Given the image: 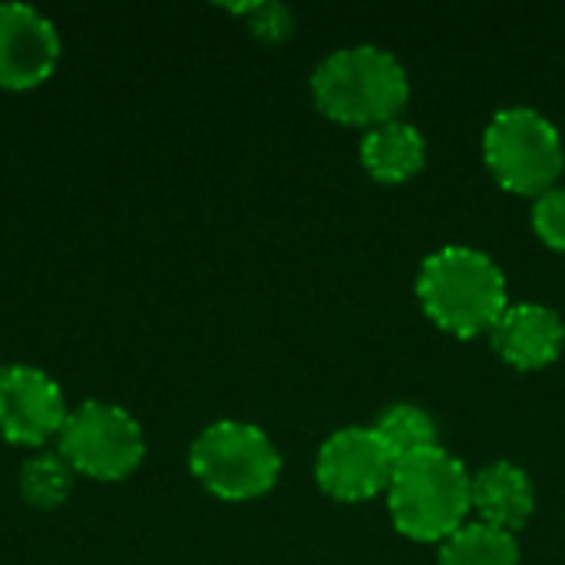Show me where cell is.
I'll use <instances>...</instances> for the list:
<instances>
[{"label":"cell","mask_w":565,"mask_h":565,"mask_svg":"<svg viewBox=\"0 0 565 565\" xmlns=\"http://www.w3.org/2000/svg\"><path fill=\"white\" fill-rule=\"evenodd\" d=\"M315 106L344 126H384L411 99V79L401 60L381 46L358 43L334 50L311 73Z\"/></svg>","instance_id":"6da1fadb"},{"label":"cell","mask_w":565,"mask_h":565,"mask_svg":"<svg viewBox=\"0 0 565 565\" xmlns=\"http://www.w3.org/2000/svg\"><path fill=\"white\" fill-rule=\"evenodd\" d=\"M417 298L427 318L457 338L493 331L510 308L507 278L497 262L467 245H447L420 265Z\"/></svg>","instance_id":"7a4b0ae2"},{"label":"cell","mask_w":565,"mask_h":565,"mask_svg":"<svg viewBox=\"0 0 565 565\" xmlns=\"http://www.w3.org/2000/svg\"><path fill=\"white\" fill-rule=\"evenodd\" d=\"M470 487L473 477L444 447L397 460L387 483V507L397 533L417 543L450 540L473 510Z\"/></svg>","instance_id":"3957f363"},{"label":"cell","mask_w":565,"mask_h":565,"mask_svg":"<svg viewBox=\"0 0 565 565\" xmlns=\"http://www.w3.org/2000/svg\"><path fill=\"white\" fill-rule=\"evenodd\" d=\"M189 470L212 497L242 503L265 497L278 483L281 454L255 424L215 420L192 440Z\"/></svg>","instance_id":"277c9868"},{"label":"cell","mask_w":565,"mask_h":565,"mask_svg":"<svg viewBox=\"0 0 565 565\" xmlns=\"http://www.w3.org/2000/svg\"><path fill=\"white\" fill-rule=\"evenodd\" d=\"M483 159L490 175L516 195H543L556 189L565 169L559 129L536 109H500L483 132Z\"/></svg>","instance_id":"5b68a950"},{"label":"cell","mask_w":565,"mask_h":565,"mask_svg":"<svg viewBox=\"0 0 565 565\" xmlns=\"http://www.w3.org/2000/svg\"><path fill=\"white\" fill-rule=\"evenodd\" d=\"M56 450L79 477L116 483L139 470L146 437L129 411L106 401H83L70 411L56 437Z\"/></svg>","instance_id":"8992f818"},{"label":"cell","mask_w":565,"mask_h":565,"mask_svg":"<svg viewBox=\"0 0 565 565\" xmlns=\"http://www.w3.org/2000/svg\"><path fill=\"white\" fill-rule=\"evenodd\" d=\"M394 460L374 427H344L331 434L315 463L318 487L338 503H364L387 490Z\"/></svg>","instance_id":"52a82bcc"},{"label":"cell","mask_w":565,"mask_h":565,"mask_svg":"<svg viewBox=\"0 0 565 565\" xmlns=\"http://www.w3.org/2000/svg\"><path fill=\"white\" fill-rule=\"evenodd\" d=\"M70 411L60 384L33 364L0 367V434L20 447H43L60 437Z\"/></svg>","instance_id":"ba28073f"},{"label":"cell","mask_w":565,"mask_h":565,"mask_svg":"<svg viewBox=\"0 0 565 565\" xmlns=\"http://www.w3.org/2000/svg\"><path fill=\"white\" fill-rule=\"evenodd\" d=\"M63 43L46 13L30 3H0V89H33L60 63Z\"/></svg>","instance_id":"9c48e42d"},{"label":"cell","mask_w":565,"mask_h":565,"mask_svg":"<svg viewBox=\"0 0 565 565\" xmlns=\"http://www.w3.org/2000/svg\"><path fill=\"white\" fill-rule=\"evenodd\" d=\"M493 351L516 371L550 367L565 344L563 318L546 305H510L490 331Z\"/></svg>","instance_id":"30bf717a"},{"label":"cell","mask_w":565,"mask_h":565,"mask_svg":"<svg viewBox=\"0 0 565 565\" xmlns=\"http://www.w3.org/2000/svg\"><path fill=\"white\" fill-rule=\"evenodd\" d=\"M470 507L477 510L483 526H493V530H503L513 536L516 530H523L530 523V516L536 510L533 480L516 463H507V460L490 463L473 477Z\"/></svg>","instance_id":"8fae6325"},{"label":"cell","mask_w":565,"mask_h":565,"mask_svg":"<svg viewBox=\"0 0 565 565\" xmlns=\"http://www.w3.org/2000/svg\"><path fill=\"white\" fill-rule=\"evenodd\" d=\"M427 159V142L417 126L391 119L384 126H374L361 139V162L377 182H407L420 172Z\"/></svg>","instance_id":"7c38bea8"},{"label":"cell","mask_w":565,"mask_h":565,"mask_svg":"<svg viewBox=\"0 0 565 565\" xmlns=\"http://www.w3.org/2000/svg\"><path fill=\"white\" fill-rule=\"evenodd\" d=\"M374 434L381 437V444L387 447L391 460H407L414 454H424V450H434L440 447V434H437V420L417 407V404H391L377 424H374Z\"/></svg>","instance_id":"4fadbf2b"},{"label":"cell","mask_w":565,"mask_h":565,"mask_svg":"<svg viewBox=\"0 0 565 565\" xmlns=\"http://www.w3.org/2000/svg\"><path fill=\"white\" fill-rule=\"evenodd\" d=\"M437 565H520V546L503 530L470 523L444 540Z\"/></svg>","instance_id":"5bb4252c"},{"label":"cell","mask_w":565,"mask_h":565,"mask_svg":"<svg viewBox=\"0 0 565 565\" xmlns=\"http://www.w3.org/2000/svg\"><path fill=\"white\" fill-rule=\"evenodd\" d=\"M76 483V470L60 457V450H40L23 460L17 473L20 497L36 510H56L70 500Z\"/></svg>","instance_id":"9a60e30c"},{"label":"cell","mask_w":565,"mask_h":565,"mask_svg":"<svg viewBox=\"0 0 565 565\" xmlns=\"http://www.w3.org/2000/svg\"><path fill=\"white\" fill-rule=\"evenodd\" d=\"M225 10L232 13H242L248 20V30L265 40V43H281L291 36L295 30V20H291V10L285 3H271V0H255V3H228Z\"/></svg>","instance_id":"2e32d148"},{"label":"cell","mask_w":565,"mask_h":565,"mask_svg":"<svg viewBox=\"0 0 565 565\" xmlns=\"http://www.w3.org/2000/svg\"><path fill=\"white\" fill-rule=\"evenodd\" d=\"M533 228L543 245L565 252V185L543 192L533 205Z\"/></svg>","instance_id":"e0dca14e"}]
</instances>
